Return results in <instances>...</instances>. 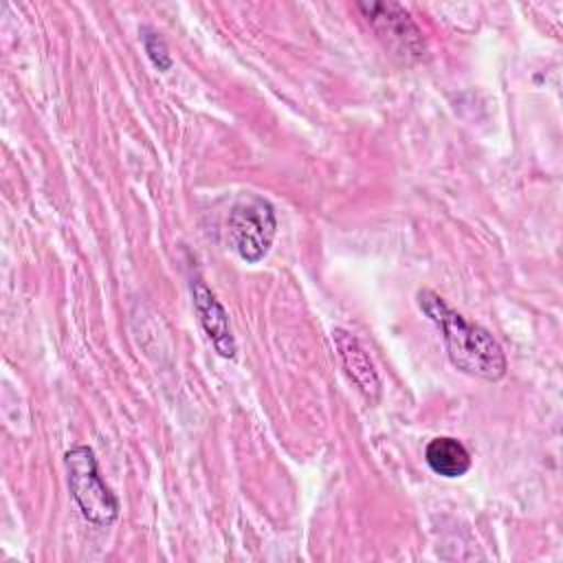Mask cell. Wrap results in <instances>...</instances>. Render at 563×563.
Here are the masks:
<instances>
[{"instance_id":"cell-5","label":"cell","mask_w":563,"mask_h":563,"mask_svg":"<svg viewBox=\"0 0 563 563\" xmlns=\"http://www.w3.org/2000/svg\"><path fill=\"white\" fill-rule=\"evenodd\" d=\"M191 295H194V306H196V312H198V321H200L205 334L209 336L211 345L216 347V352L220 356L233 358L238 347H235V339H233L229 314H227L224 306L211 292V288L198 277L191 282Z\"/></svg>"},{"instance_id":"cell-4","label":"cell","mask_w":563,"mask_h":563,"mask_svg":"<svg viewBox=\"0 0 563 563\" xmlns=\"http://www.w3.org/2000/svg\"><path fill=\"white\" fill-rule=\"evenodd\" d=\"M356 9L394 55L405 62H418L424 57V35L400 2H356Z\"/></svg>"},{"instance_id":"cell-2","label":"cell","mask_w":563,"mask_h":563,"mask_svg":"<svg viewBox=\"0 0 563 563\" xmlns=\"http://www.w3.org/2000/svg\"><path fill=\"white\" fill-rule=\"evenodd\" d=\"M64 464L68 490L81 517L101 528L112 526L119 517V499L103 482L95 451L86 444H77L64 453Z\"/></svg>"},{"instance_id":"cell-3","label":"cell","mask_w":563,"mask_h":563,"mask_svg":"<svg viewBox=\"0 0 563 563\" xmlns=\"http://www.w3.org/2000/svg\"><path fill=\"white\" fill-rule=\"evenodd\" d=\"M227 231L238 257L246 264H257L275 240L277 218L273 205L257 194L242 196L229 211Z\"/></svg>"},{"instance_id":"cell-1","label":"cell","mask_w":563,"mask_h":563,"mask_svg":"<svg viewBox=\"0 0 563 563\" xmlns=\"http://www.w3.org/2000/svg\"><path fill=\"white\" fill-rule=\"evenodd\" d=\"M418 306L440 328L453 367L484 380L506 376V354L486 328L468 321L429 288L418 290Z\"/></svg>"},{"instance_id":"cell-8","label":"cell","mask_w":563,"mask_h":563,"mask_svg":"<svg viewBox=\"0 0 563 563\" xmlns=\"http://www.w3.org/2000/svg\"><path fill=\"white\" fill-rule=\"evenodd\" d=\"M141 40H143V46H145V53L150 57V62L158 68V70H169L174 59L169 55V48L165 44V40L150 26H143L141 29Z\"/></svg>"},{"instance_id":"cell-6","label":"cell","mask_w":563,"mask_h":563,"mask_svg":"<svg viewBox=\"0 0 563 563\" xmlns=\"http://www.w3.org/2000/svg\"><path fill=\"white\" fill-rule=\"evenodd\" d=\"M332 341L336 345L339 358H341L347 376L356 383V387L363 391L365 398L378 400L380 376H378L367 350L363 347V343L352 332H347L343 328L332 330Z\"/></svg>"},{"instance_id":"cell-7","label":"cell","mask_w":563,"mask_h":563,"mask_svg":"<svg viewBox=\"0 0 563 563\" xmlns=\"http://www.w3.org/2000/svg\"><path fill=\"white\" fill-rule=\"evenodd\" d=\"M424 460L429 468L442 477H462L471 468V453L457 440L449 435L433 438L424 449Z\"/></svg>"}]
</instances>
